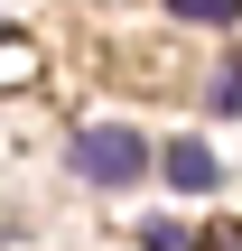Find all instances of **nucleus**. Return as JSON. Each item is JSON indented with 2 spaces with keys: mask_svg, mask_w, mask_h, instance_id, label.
<instances>
[{
  "mask_svg": "<svg viewBox=\"0 0 242 251\" xmlns=\"http://www.w3.org/2000/svg\"><path fill=\"white\" fill-rule=\"evenodd\" d=\"M75 168H84L93 186H131V177L149 168V149H140L131 130H84V140H75Z\"/></svg>",
  "mask_w": 242,
  "mask_h": 251,
  "instance_id": "obj_1",
  "label": "nucleus"
},
{
  "mask_svg": "<svg viewBox=\"0 0 242 251\" xmlns=\"http://www.w3.org/2000/svg\"><path fill=\"white\" fill-rule=\"evenodd\" d=\"M168 177L177 186H215V149L205 140H168Z\"/></svg>",
  "mask_w": 242,
  "mask_h": 251,
  "instance_id": "obj_2",
  "label": "nucleus"
},
{
  "mask_svg": "<svg viewBox=\"0 0 242 251\" xmlns=\"http://www.w3.org/2000/svg\"><path fill=\"white\" fill-rule=\"evenodd\" d=\"M168 19H196V28H233L242 0H168Z\"/></svg>",
  "mask_w": 242,
  "mask_h": 251,
  "instance_id": "obj_3",
  "label": "nucleus"
},
{
  "mask_svg": "<svg viewBox=\"0 0 242 251\" xmlns=\"http://www.w3.org/2000/svg\"><path fill=\"white\" fill-rule=\"evenodd\" d=\"M28 75H37V47H28V37H0V93L28 84Z\"/></svg>",
  "mask_w": 242,
  "mask_h": 251,
  "instance_id": "obj_4",
  "label": "nucleus"
},
{
  "mask_svg": "<svg viewBox=\"0 0 242 251\" xmlns=\"http://www.w3.org/2000/svg\"><path fill=\"white\" fill-rule=\"evenodd\" d=\"M215 112H242V56L224 65V75H215Z\"/></svg>",
  "mask_w": 242,
  "mask_h": 251,
  "instance_id": "obj_5",
  "label": "nucleus"
},
{
  "mask_svg": "<svg viewBox=\"0 0 242 251\" xmlns=\"http://www.w3.org/2000/svg\"><path fill=\"white\" fill-rule=\"evenodd\" d=\"M140 242H149V251H196V242H187V233H177V224H149Z\"/></svg>",
  "mask_w": 242,
  "mask_h": 251,
  "instance_id": "obj_6",
  "label": "nucleus"
}]
</instances>
